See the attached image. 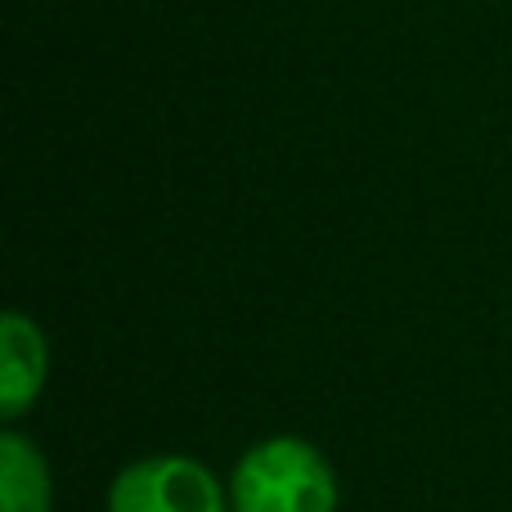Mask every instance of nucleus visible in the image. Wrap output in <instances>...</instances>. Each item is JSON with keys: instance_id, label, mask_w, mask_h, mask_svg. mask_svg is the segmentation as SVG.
I'll list each match as a JSON object with an SVG mask.
<instances>
[{"instance_id": "f257e3e1", "label": "nucleus", "mask_w": 512, "mask_h": 512, "mask_svg": "<svg viewBox=\"0 0 512 512\" xmlns=\"http://www.w3.org/2000/svg\"><path fill=\"white\" fill-rule=\"evenodd\" d=\"M234 508L239 512H333L337 481L324 454L306 441H261L243 454L234 472Z\"/></svg>"}, {"instance_id": "f03ea898", "label": "nucleus", "mask_w": 512, "mask_h": 512, "mask_svg": "<svg viewBox=\"0 0 512 512\" xmlns=\"http://www.w3.org/2000/svg\"><path fill=\"white\" fill-rule=\"evenodd\" d=\"M108 512H225V499L203 463L144 459L113 481Z\"/></svg>"}, {"instance_id": "7ed1b4c3", "label": "nucleus", "mask_w": 512, "mask_h": 512, "mask_svg": "<svg viewBox=\"0 0 512 512\" xmlns=\"http://www.w3.org/2000/svg\"><path fill=\"white\" fill-rule=\"evenodd\" d=\"M45 382V342L41 328L23 315L0 319V409L18 418L36 400Z\"/></svg>"}, {"instance_id": "20e7f679", "label": "nucleus", "mask_w": 512, "mask_h": 512, "mask_svg": "<svg viewBox=\"0 0 512 512\" xmlns=\"http://www.w3.org/2000/svg\"><path fill=\"white\" fill-rule=\"evenodd\" d=\"M0 512H50V472L23 436H0Z\"/></svg>"}]
</instances>
